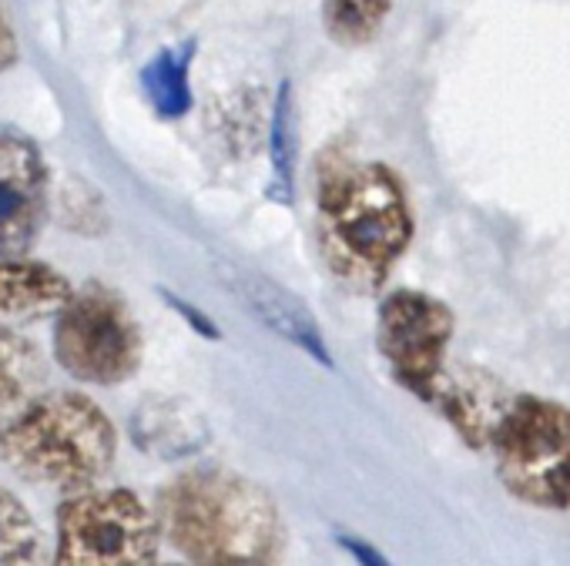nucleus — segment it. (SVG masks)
Wrapping results in <instances>:
<instances>
[{"label":"nucleus","instance_id":"21","mask_svg":"<svg viewBox=\"0 0 570 566\" xmlns=\"http://www.w3.org/2000/svg\"><path fill=\"white\" fill-rule=\"evenodd\" d=\"M18 61V38H14V28L0 8V71H8L11 64Z\"/></svg>","mask_w":570,"mask_h":566},{"label":"nucleus","instance_id":"19","mask_svg":"<svg viewBox=\"0 0 570 566\" xmlns=\"http://www.w3.org/2000/svg\"><path fill=\"white\" fill-rule=\"evenodd\" d=\"M336 543L346 549V556H353V563L356 566H393V559L380 549V546H373L370 539H363V536H356V533H336Z\"/></svg>","mask_w":570,"mask_h":566},{"label":"nucleus","instance_id":"18","mask_svg":"<svg viewBox=\"0 0 570 566\" xmlns=\"http://www.w3.org/2000/svg\"><path fill=\"white\" fill-rule=\"evenodd\" d=\"M61 211H65V225L71 231H81L85 235V221H91L95 235L105 231V208H101V198H95V191L88 185H68L65 195H61Z\"/></svg>","mask_w":570,"mask_h":566},{"label":"nucleus","instance_id":"16","mask_svg":"<svg viewBox=\"0 0 570 566\" xmlns=\"http://www.w3.org/2000/svg\"><path fill=\"white\" fill-rule=\"evenodd\" d=\"M393 14V0H323V31L340 48L373 44Z\"/></svg>","mask_w":570,"mask_h":566},{"label":"nucleus","instance_id":"1","mask_svg":"<svg viewBox=\"0 0 570 566\" xmlns=\"http://www.w3.org/2000/svg\"><path fill=\"white\" fill-rule=\"evenodd\" d=\"M316 241L330 275L356 296L386 289L416 238V215L403 175L333 141L313 165Z\"/></svg>","mask_w":570,"mask_h":566},{"label":"nucleus","instance_id":"13","mask_svg":"<svg viewBox=\"0 0 570 566\" xmlns=\"http://www.w3.org/2000/svg\"><path fill=\"white\" fill-rule=\"evenodd\" d=\"M45 396V359L18 329L0 326V436Z\"/></svg>","mask_w":570,"mask_h":566},{"label":"nucleus","instance_id":"11","mask_svg":"<svg viewBox=\"0 0 570 566\" xmlns=\"http://www.w3.org/2000/svg\"><path fill=\"white\" fill-rule=\"evenodd\" d=\"M128 436L145 456L161 463H181L208 446L212 426L191 403L175 396H151L131 413Z\"/></svg>","mask_w":570,"mask_h":566},{"label":"nucleus","instance_id":"14","mask_svg":"<svg viewBox=\"0 0 570 566\" xmlns=\"http://www.w3.org/2000/svg\"><path fill=\"white\" fill-rule=\"evenodd\" d=\"M268 161H272V178H268V201L289 208L296 201V98H293V81L282 78L275 95H272V111H268Z\"/></svg>","mask_w":570,"mask_h":566},{"label":"nucleus","instance_id":"9","mask_svg":"<svg viewBox=\"0 0 570 566\" xmlns=\"http://www.w3.org/2000/svg\"><path fill=\"white\" fill-rule=\"evenodd\" d=\"M232 289L238 292L242 306L258 319L262 329H268L282 342L296 346L299 352H306L316 366H326V369L336 366L320 319L293 289H285L282 281H275L262 271H252V268L235 271Z\"/></svg>","mask_w":570,"mask_h":566},{"label":"nucleus","instance_id":"2","mask_svg":"<svg viewBox=\"0 0 570 566\" xmlns=\"http://www.w3.org/2000/svg\"><path fill=\"white\" fill-rule=\"evenodd\" d=\"M155 516L191 566H278L289 543L272 493L225 466H195L168 479Z\"/></svg>","mask_w":570,"mask_h":566},{"label":"nucleus","instance_id":"10","mask_svg":"<svg viewBox=\"0 0 570 566\" xmlns=\"http://www.w3.org/2000/svg\"><path fill=\"white\" fill-rule=\"evenodd\" d=\"M510 403L513 396L503 393V386L493 376L473 369H460V373L450 369L430 409H436L450 423V429L463 439V446L490 449Z\"/></svg>","mask_w":570,"mask_h":566},{"label":"nucleus","instance_id":"12","mask_svg":"<svg viewBox=\"0 0 570 566\" xmlns=\"http://www.w3.org/2000/svg\"><path fill=\"white\" fill-rule=\"evenodd\" d=\"M75 296L71 281L48 261L0 255V326L18 329L55 319Z\"/></svg>","mask_w":570,"mask_h":566},{"label":"nucleus","instance_id":"15","mask_svg":"<svg viewBox=\"0 0 570 566\" xmlns=\"http://www.w3.org/2000/svg\"><path fill=\"white\" fill-rule=\"evenodd\" d=\"M191 61H195V41H185L178 48L158 51L141 68V91L151 105V111L165 121H178L191 111Z\"/></svg>","mask_w":570,"mask_h":566},{"label":"nucleus","instance_id":"7","mask_svg":"<svg viewBox=\"0 0 570 566\" xmlns=\"http://www.w3.org/2000/svg\"><path fill=\"white\" fill-rule=\"evenodd\" d=\"M456 336L453 309L423 289H393L376 312V352L393 383L430 406L450 376V342Z\"/></svg>","mask_w":570,"mask_h":566},{"label":"nucleus","instance_id":"4","mask_svg":"<svg viewBox=\"0 0 570 566\" xmlns=\"http://www.w3.org/2000/svg\"><path fill=\"white\" fill-rule=\"evenodd\" d=\"M500 486L533 509H570V409L517 393L490 443Z\"/></svg>","mask_w":570,"mask_h":566},{"label":"nucleus","instance_id":"6","mask_svg":"<svg viewBox=\"0 0 570 566\" xmlns=\"http://www.w3.org/2000/svg\"><path fill=\"white\" fill-rule=\"evenodd\" d=\"M51 349L71 379L121 386L141 369L145 339L128 302L101 281H88L55 316Z\"/></svg>","mask_w":570,"mask_h":566},{"label":"nucleus","instance_id":"3","mask_svg":"<svg viewBox=\"0 0 570 566\" xmlns=\"http://www.w3.org/2000/svg\"><path fill=\"white\" fill-rule=\"evenodd\" d=\"M118 456V429L85 393H45L4 436L0 459L31 486L95 489Z\"/></svg>","mask_w":570,"mask_h":566},{"label":"nucleus","instance_id":"8","mask_svg":"<svg viewBox=\"0 0 570 566\" xmlns=\"http://www.w3.org/2000/svg\"><path fill=\"white\" fill-rule=\"evenodd\" d=\"M51 211V171L38 145L0 128V255H28Z\"/></svg>","mask_w":570,"mask_h":566},{"label":"nucleus","instance_id":"5","mask_svg":"<svg viewBox=\"0 0 570 566\" xmlns=\"http://www.w3.org/2000/svg\"><path fill=\"white\" fill-rule=\"evenodd\" d=\"M161 526L138 493L85 489L58 506L51 566H158Z\"/></svg>","mask_w":570,"mask_h":566},{"label":"nucleus","instance_id":"22","mask_svg":"<svg viewBox=\"0 0 570 566\" xmlns=\"http://www.w3.org/2000/svg\"><path fill=\"white\" fill-rule=\"evenodd\" d=\"M188 566H191V563H188Z\"/></svg>","mask_w":570,"mask_h":566},{"label":"nucleus","instance_id":"20","mask_svg":"<svg viewBox=\"0 0 570 566\" xmlns=\"http://www.w3.org/2000/svg\"><path fill=\"white\" fill-rule=\"evenodd\" d=\"M161 299H165V302H168V306H171V309H175V312H178L185 322H188V329H195L202 339H212V342H215V339H222L218 326H215V322H212V319H208V316H205L198 306H191V302L178 299L175 292H161Z\"/></svg>","mask_w":570,"mask_h":566},{"label":"nucleus","instance_id":"17","mask_svg":"<svg viewBox=\"0 0 570 566\" xmlns=\"http://www.w3.org/2000/svg\"><path fill=\"white\" fill-rule=\"evenodd\" d=\"M41 553V529L31 509L0 486V566H35Z\"/></svg>","mask_w":570,"mask_h":566}]
</instances>
